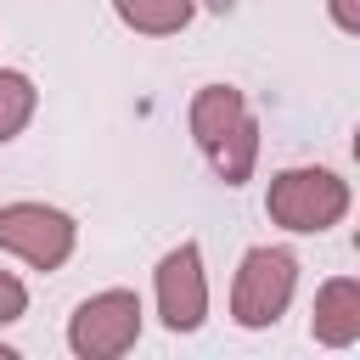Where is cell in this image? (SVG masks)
<instances>
[{
  "mask_svg": "<svg viewBox=\"0 0 360 360\" xmlns=\"http://www.w3.org/2000/svg\"><path fill=\"white\" fill-rule=\"evenodd\" d=\"M191 141L202 146V158L214 163V174L225 186H242L259 163V124L248 112V96L236 84H202L186 107Z\"/></svg>",
  "mask_w": 360,
  "mask_h": 360,
  "instance_id": "6da1fadb",
  "label": "cell"
},
{
  "mask_svg": "<svg viewBox=\"0 0 360 360\" xmlns=\"http://www.w3.org/2000/svg\"><path fill=\"white\" fill-rule=\"evenodd\" d=\"M264 214L292 236H321L349 214V180L332 169H315V163L281 169L264 191Z\"/></svg>",
  "mask_w": 360,
  "mask_h": 360,
  "instance_id": "7a4b0ae2",
  "label": "cell"
},
{
  "mask_svg": "<svg viewBox=\"0 0 360 360\" xmlns=\"http://www.w3.org/2000/svg\"><path fill=\"white\" fill-rule=\"evenodd\" d=\"M292 287H298V259L287 248H248L231 281V321L248 332L276 326L292 304Z\"/></svg>",
  "mask_w": 360,
  "mask_h": 360,
  "instance_id": "3957f363",
  "label": "cell"
},
{
  "mask_svg": "<svg viewBox=\"0 0 360 360\" xmlns=\"http://www.w3.org/2000/svg\"><path fill=\"white\" fill-rule=\"evenodd\" d=\"M135 338H141V298L129 287L90 292L68 321V349L79 360H118L135 349Z\"/></svg>",
  "mask_w": 360,
  "mask_h": 360,
  "instance_id": "277c9868",
  "label": "cell"
},
{
  "mask_svg": "<svg viewBox=\"0 0 360 360\" xmlns=\"http://www.w3.org/2000/svg\"><path fill=\"white\" fill-rule=\"evenodd\" d=\"M79 225L73 214L51 208V202H6L0 208V253H17L34 270H62L73 259Z\"/></svg>",
  "mask_w": 360,
  "mask_h": 360,
  "instance_id": "5b68a950",
  "label": "cell"
},
{
  "mask_svg": "<svg viewBox=\"0 0 360 360\" xmlns=\"http://www.w3.org/2000/svg\"><path fill=\"white\" fill-rule=\"evenodd\" d=\"M158 315L169 332H197L202 315H208V270H202V248L197 242H180L158 259Z\"/></svg>",
  "mask_w": 360,
  "mask_h": 360,
  "instance_id": "8992f818",
  "label": "cell"
},
{
  "mask_svg": "<svg viewBox=\"0 0 360 360\" xmlns=\"http://www.w3.org/2000/svg\"><path fill=\"white\" fill-rule=\"evenodd\" d=\"M309 338L326 343V349H349V343H360V281H354V276H332V281L315 292Z\"/></svg>",
  "mask_w": 360,
  "mask_h": 360,
  "instance_id": "52a82bcc",
  "label": "cell"
},
{
  "mask_svg": "<svg viewBox=\"0 0 360 360\" xmlns=\"http://www.w3.org/2000/svg\"><path fill=\"white\" fill-rule=\"evenodd\" d=\"M112 11H118L124 28H135L146 39H169V34H180L191 22L197 0H112Z\"/></svg>",
  "mask_w": 360,
  "mask_h": 360,
  "instance_id": "ba28073f",
  "label": "cell"
},
{
  "mask_svg": "<svg viewBox=\"0 0 360 360\" xmlns=\"http://www.w3.org/2000/svg\"><path fill=\"white\" fill-rule=\"evenodd\" d=\"M34 107H39L34 79H28V73H17V68H0V146H6V141H17V135L28 129Z\"/></svg>",
  "mask_w": 360,
  "mask_h": 360,
  "instance_id": "9c48e42d",
  "label": "cell"
},
{
  "mask_svg": "<svg viewBox=\"0 0 360 360\" xmlns=\"http://www.w3.org/2000/svg\"><path fill=\"white\" fill-rule=\"evenodd\" d=\"M22 309H28V287H22L11 270H0V326L22 321Z\"/></svg>",
  "mask_w": 360,
  "mask_h": 360,
  "instance_id": "30bf717a",
  "label": "cell"
},
{
  "mask_svg": "<svg viewBox=\"0 0 360 360\" xmlns=\"http://www.w3.org/2000/svg\"><path fill=\"white\" fill-rule=\"evenodd\" d=\"M332 22L343 34H360V0H332Z\"/></svg>",
  "mask_w": 360,
  "mask_h": 360,
  "instance_id": "8fae6325",
  "label": "cell"
},
{
  "mask_svg": "<svg viewBox=\"0 0 360 360\" xmlns=\"http://www.w3.org/2000/svg\"><path fill=\"white\" fill-rule=\"evenodd\" d=\"M0 360H17V349H6V343H0Z\"/></svg>",
  "mask_w": 360,
  "mask_h": 360,
  "instance_id": "7c38bea8",
  "label": "cell"
}]
</instances>
